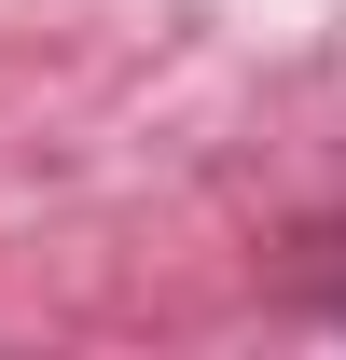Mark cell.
Segmentation results:
<instances>
[{
	"instance_id": "1",
	"label": "cell",
	"mask_w": 346,
	"mask_h": 360,
	"mask_svg": "<svg viewBox=\"0 0 346 360\" xmlns=\"http://www.w3.org/2000/svg\"><path fill=\"white\" fill-rule=\"evenodd\" d=\"M333 319H346V305H333Z\"/></svg>"
}]
</instances>
